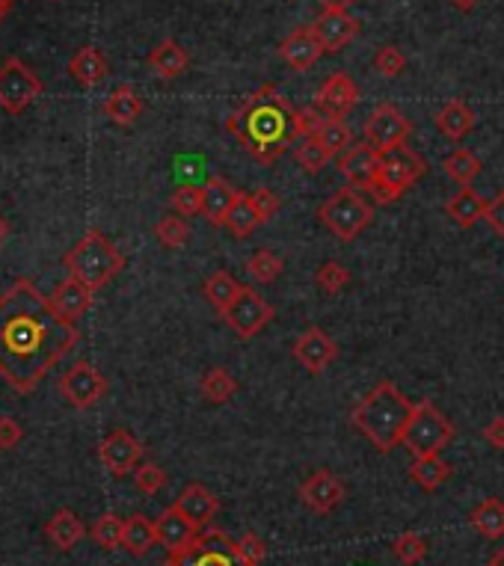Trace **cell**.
<instances>
[{
	"instance_id": "17",
	"label": "cell",
	"mask_w": 504,
	"mask_h": 566,
	"mask_svg": "<svg viewBox=\"0 0 504 566\" xmlns=\"http://www.w3.org/2000/svg\"><path fill=\"white\" fill-rule=\"evenodd\" d=\"M279 54H282V60H285L294 72H309L327 51H324V45H321V39L315 36L312 27H300V30H294V33L279 45Z\"/></svg>"
},
{
	"instance_id": "29",
	"label": "cell",
	"mask_w": 504,
	"mask_h": 566,
	"mask_svg": "<svg viewBox=\"0 0 504 566\" xmlns=\"http://www.w3.org/2000/svg\"><path fill=\"white\" fill-rule=\"evenodd\" d=\"M436 128L442 131V137H448V140L457 143V140H463L475 128V113L463 101H448L436 113Z\"/></svg>"
},
{
	"instance_id": "30",
	"label": "cell",
	"mask_w": 504,
	"mask_h": 566,
	"mask_svg": "<svg viewBox=\"0 0 504 566\" xmlns=\"http://www.w3.org/2000/svg\"><path fill=\"white\" fill-rule=\"evenodd\" d=\"M241 291H244V285H238V279H235L232 273H226V270H217V273H211V276L205 279V300H208L220 315L241 297Z\"/></svg>"
},
{
	"instance_id": "27",
	"label": "cell",
	"mask_w": 504,
	"mask_h": 566,
	"mask_svg": "<svg viewBox=\"0 0 504 566\" xmlns=\"http://www.w3.org/2000/svg\"><path fill=\"white\" fill-rule=\"evenodd\" d=\"M69 75L84 89H92L107 78V60L95 45H86L81 51H75V57L69 60Z\"/></svg>"
},
{
	"instance_id": "3",
	"label": "cell",
	"mask_w": 504,
	"mask_h": 566,
	"mask_svg": "<svg viewBox=\"0 0 504 566\" xmlns=\"http://www.w3.org/2000/svg\"><path fill=\"white\" fill-rule=\"evenodd\" d=\"M416 404L389 380L377 383L359 404L353 409L350 421L353 427L383 454L395 451L398 445H404V433L407 424L413 418Z\"/></svg>"
},
{
	"instance_id": "14",
	"label": "cell",
	"mask_w": 504,
	"mask_h": 566,
	"mask_svg": "<svg viewBox=\"0 0 504 566\" xmlns=\"http://www.w3.org/2000/svg\"><path fill=\"white\" fill-rule=\"evenodd\" d=\"M336 356V341H333L324 329H318V326L306 329V332L294 341V359H297L309 374H324V371L333 365Z\"/></svg>"
},
{
	"instance_id": "45",
	"label": "cell",
	"mask_w": 504,
	"mask_h": 566,
	"mask_svg": "<svg viewBox=\"0 0 504 566\" xmlns=\"http://www.w3.org/2000/svg\"><path fill=\"white\" fill-rule=\"evenodd\" d=\"M374 69H377L383 78H398V75L407 69V57L401 54V48L383 45V48L374 54Z\"/></svg>"
},
{
	"instance_id": "39",
	"label": "cell",
	"mask_w": 504,
	"mask_h": 566,
	"mask_svg": "<svg viewBox=\"0 0 504 566\" xmlns=\"http://www.w3.org/2000/svg\"><path fill=\"white\" fill-rule=\"evenodd\" d=\"M392 555L404 566H416L427 555V543H424V537L416 534V531H404V534H398L392 540Z\"/></svg>"
},
{
	"instance_id": "46",
	"label": "cell",
	"mask_w": 504,
	"mask_h": 566,
	"mask_svg": "<svg viewBox=\"0 0 504 566\" xmlns=\"http://www.w3.org/2000/svg\"><path fill=\"white\" fill-rule=\"evenodd\" d=\"M250 199H252V205H255V211H258V217H261V223L273 220V214L279 211V196H276L270 187H258Z\"/></svg>"
},
{
	"instance_id": "5",
	"label": "cell",
	"mask_w": 504,
	"mask_h": 566,
	"mask_svg": "<svg viewBox=\"0 0 504 566\" xmlns=\"http://www.w3.org/2000/svg\"><path fill=\"white\" fill-rule=\"evenodd\" d=\"M318 217H321V223L336 235L338 241L350 243L356 241V238L371 226L374 208L356 193V187H344V190L333 193V196L321 205Z\"/></svg>"
},
{
	"instance_id": "6",
	"label": "cell",
	"mask_w": 504,
	"mask_h": 566,
	"mask_svg": "<svg viewBox=\"0 0 504 566\" xmlns=\"http://www.w3.org/2000/svg\"><path fill=\"white\" fill-rule=\"evenodd\" d=\"M454 439V427L451 421L430 404V401H421L413 409V418L407 424V433H404V445L407 451L419 460V457H436L448 442Z\"/></svg>"
},
{
	"instance_id": "42",
	"label": "cell",
	"mask_w": 504,
	"mask_h": 566,
	"mask_svg": "<svg viewBox=\"0 0 504 566\" xmlns=\"http://www.w3.org/2000/svg\"><path fill=\"white\" fill-rule=\"evenodd\" d=\"M315 282L321 285L324 294H338V291H344L350 285V270L344 264H338V261H327V264L318 267Z\"/></svg>"
},
{
	"instance_id": "48",
	"label": "cell",
	"mask_w": 504,
	"mask_h": 566,
	"mask_svg": "<svg viewBox=\"0 0 504 566\" xmlns=\"http://www.w3.org/2000/svg\"><path fill=\"white\" fill-rule=\"evenodd\" d=\"M484 220L490 223V229H493L496 235H502L504 238V190L499 193V196H496V199H490V202H487Z\"/></svg>"
},
{
	"instance_id": "49",
	"label": "cell",
	"mask_w": 504,
	"mask_h": 566,
	"mask_svg": "<svg viewBox=\"0 0 504 566\" xmlns=\"http://www.w3.org/2000/svg\"><path fill=\"white\" fill-rule=\"evenodd\" d=\"M484 439L490 442V448H496V451H504V418L502 415H496L487 427H484Z\"/></svg>"
},
{
	"instance_id": "26",
	"label": "cell",
	"mask_w": 504,
	"mask_h": 566,
	"mask_svg": "<svg viewBox=\"0 0 504 566\" xmlns=\"http://www.w3.org/2000/svg\"><path fill=\"white\" fill-rule=\"evenodd\" d=\"M190 66V57L187 51L175 42V39H164L152 54H149V69L164 78V81H172V78H181Z\"/></svg>"
},
{
	"instance_id": "28",
	"label": "cell",
	"mask_w": 504,
	"mask_h": 566,
	"mask_svg": "<svg viewBox=\"0 0 504 566\" xmlns=\"http://www.w3.org/2000/svg\"><path fill=\"white\" fill-rule=\"evenodd\" d=\"M445 211H448V217H451V220H454L457 226L469 229V226H475L478 220H484L487 202H484V196H481L478 190H472V187H463L460 193H454V196L448 199Z\"/></svg>"
},
{
	"instance_id": "40",
	"label": "cell",
	"mask_w": 504,
	"mask_h": 566,
	"mask_svg": "<svg viewBox=\"0 0 504 566\" xmlns=\"http://www.w3.org/2000/svg\"><path fill=\"white\" fill-rule=\"evenodd\" d=\"M155 238L164 243L167 249H181L187 238H190V226L184 217L178 214H167L158 226H155Z\"/></svg>"
},
{
	"instance_id": "54",
	"label": "cell",
	"mask_w": 504,
	"mask_h": 566,
	"mask_svg": "<svg viewBox=\"0 0 504 566\" xmlns=\"http://www.w3.org/2000/svg\"><path fill=\"white\" fill-rule=\"evenodd\" d=\"M490 566H504V546L493 555V558H490Z\"/></svg>"
},
{
	"instance_id": "34",
	"label": "cell",
	"mask_w": 504,
	"mask_h": 566,
	"mask_svg": "<svg viewBox=\"0 0 504 566\" xmlns=\"http://www.w3.org/2000/svg\"><path fill=\"white\" fill-rule=\"evenodd\" d=\"M235 392H238V383H235V377L226 368H211L202 377V395L211 404H226V401L235 398Z\"/></svg>"
},
{
	"instance_id": "24",
	"label": "cell",
	"mask_w": 504,
	"mask_h": 566,
	"mask_svg": "<svg viewBox=\"0 0 504 566\" xmlns=\"http://www.w3.org/2000/svg\"><path fill=\"white\" fill-rule=\"evenodd\" d=\"M45 537L51 540L54 549L72 552V549L81 543V537H84V522H81L69 507H63V510H57V513L45 522Z\"/></svg>"
},
{
	"instance_id": "15",
	"label": "cell",
	"mask_w": 504,
	"mask_h": 566,
	"mask_svg": "<svg viewBox=\"0 0 504 566\" xmlns=\"http://www.w3.org/2000/svg\"><path fill=\"white\" fill-rule=\"evenodd\" d=\"M315 36L321 39L327 54H338L344 45H350L359 33V21L353 15H347V9H324L315 24H312Z\"/></svg>"
},
{
	"instance_id": "35",
	"label": "cell",
	"mask_w": 504,
	"mask_h": 566,
	"mask_svg": "<svg viewBox=\"0 0 504 566\" xmlns=\"http://www.w3.org/2000/svg\"><path fill=\"white\" fill-rule=\"evenodd\" d=\"M442 166H445V175H448L451 181L463 184V187H469V184L478 178V172H481V161H478L469 149H457V152H451Z\"/></svg>"
},
{
	"instance_id": "18",
	"label": "cell",
	"mask_w": 504,
	"mask_h": 566,
	"mask_svg": "<svg viewBox=\"0 0 504 566\" xmlns=\"http://www.w3.org/2000/svg\"><path fill=\"white\" fill-rule=\"evenodd\" d=\"M158 543L167 549V552H184L190 546H196V537H199V528L172 504L167 507L161 516H158Z\"/></svg>"
},
{
	"instance_id": "25",
	"label": "cell",
	"mask_w": 504,
	"mask_h": 566,
	"mask_svg": "<svg viewBox=\"0 0 504 566\" xmlns=\"http://www.w3.org/2000/svg\"><path fill=\"white\" fill-rule=\"evenodd\" d=\"M140 113H143V101H140V95L134 92V86H128V83L116 86V89L107 95V101H104V116H107L110 122L122 125V128L134 125V122L140 119Z\"/></svg>"
},
{
	"instance_id": "9",
	"label": "cell",
	"mask_w": 504,
	"mask_h": 566,
	"mask_svg": "<svg viewBox=\"0 0 504 566\" xmlns=\"http://www.w3.org/2000/svg\"><path fill=\"white\" fill-rule=\"evenodd\" d=\"M410 119L395 107V104H377L371 110V116L365 119V143L380 152L389 155L395 149H404L407 137H410Z\"/></svg>"
},
{
	"instance_id": "36",
	"label": "cell",
	"mask_w": 504,
	"mask_h": 566,
	"mask_svg": "<svg viewBox=\"0 0 504 566\" xmlns=\"http://www.w3.org/2000/svg\"><path fill=\"white\" fill-rule=\"evenodd\" d=\"M258 223H261V217H258V211H255L250 196H238V202L232 205L229 220H226L229 232H232L235 238H247V235H252V232L258 229Z\"/></svg>"
},
{
	"instance_id": "41",
	"label": "cell",
	"mask_w": 504,
	"mask_h": 566,
	"mask_svg": "<svg viewBox=\"0 0 504 566\" xmlns=\"http://www.w3.org/2000/svg\"><path fill=\"white\" fill-rule=\"evenodd\" d=\"M333 155L315 140V137H306L300 146H297V163L309 172V175H318L324 166H327V161H330Z\"/></svg>"
},
{
	"instance_id": "8",
	"label": "cell",
	"mask_w": 504,
	"mask_h": 566,
	"mask_svg": "<svg viewBox=\"0 0 504 566\" xmlns=\"http://www.w3.org/2000/svg\"><path fill=\"white\" fill-rule=\"evenodd\" d=\"M42 92L45 83L39 81V75H33L27 63H21L18 57H6L0 63V107L6 113H24Z\"/></svg>"
},
{
	"instance_id": "20",
	"label": "cell",
	"mask_w": 504,
	"mask_h": 566,
	"mask_svg": "<svg viewBox=\"0 0 504 566\" xmlns=\"http://www.w3.org/2000/svg\"><path fill=\"white\" fill-rule=\"evenodd\" d=\"M238 190L226 181V178H208V184L202 187V217L211 226H226L232 205L238 202Z\"/></svg>"
},
{
	"instance_id": "4",
	"label": "cell",
	"mask_w": 504,
	"mask_h": 566,
	"mask_svg": "<svg viewBox=\"0 0 504 566\" xmlns=\"http://www.w3.org/2000/svg\"><path fill=\"white\" fill-rule=\"evenodd\" d=\"M66 267L75 279H81L89 291H101L116 279L125 267V255L107 241L98 229H89L81 241L66 252Z\"/></svg>"
},
{
	"instance_id": "7",
	"label": "cell",
	"mask_w": 504,
	"mask_h": 566,
	"mask_svg": "<svg viewBox=\"0 0 504 566\" xmlns=\"http://www.w3.org/2000/svg\"><path fill=\"white\" fill-rule=\"evenodd\" d=\"M424 175V161L410 149H395L380 158L377 181L371 184V196L383 205L401 199L416 181Z\"/></svg>"
},
{
	"instance_id": "19",
	"label": "cell",
	"mask_w": 504,
	"mask_h": 566,
	"mask_svg": "<svg viewBox=\"0 0 504 566\" xmlns=\"http://www.w3.org/2000/svg\"><path fill=\"white\" fill-rule=\"evenodd\" d=\"M175 507H178L196 528H208V525L217 519V513H220V498H217L208 486L190 484L184 486V492L178 495Z\"/></svg>"
},
{
	"instance_id": "37",
	"label": "cell",
	"mask_w": 504,
	"mask_h": 566,
	"mask_svg": "<svg viewBox=\"0 0 504 566\" xmlns=\"http://www.w3.org/2000/svg\"><path fill=\"white\" fill-rule=\"evenodd\" d=\"M122 528H125V519H119L116 513H101L92 525V540L104 552H113L122 546Z\"/></svg>"
},
{
	"instance_id": "1",
	"label": "cell",
	"mask_w": 504,
	"mask_h": 566,
	"mask_svg": "<svg viewBox=\"0 0 504 566\" xmlns=\"http://www.w3.org/2000/svg\"><path fill=\"white\" fill-rule=\"evenodd\" d=\"M78 341V326L60 318L33 282L15 279L0 294V377L18 395H30Z\"/></svg>"
},
{
	"instance_id": "44",
	"label": "cell",
	"mask_w": 504,
	"mask_h": 566,
	"mask_svg": "<svg viewBox=\"0 0 504 566\" xmlns=\"http://www.w3.org/2000/svg\"><path fill=\"white\" fill-rule=\"evenodd\" d=\"M134 484H137L140 492H146V495H158L167 486V472L158 463H140L134 469Z\"/></svg>"
},
{
	"instance_id": "22",
	"label": "cell",
	"mask_w": 504,
	"mask_h": 566,
	"mask_svg": "<svg viewBox=\"0 0 504 566\" xmlns=\"http://www.w3.org/2000/svg\"><path fill=\"white\" fill-rule=\"evenodd\" d=\"M359 89L347 75H330L318 89V107L327 110V116H344L356 107Z\"/></svg>"
},
{
	"instance_id": "23",
	"label": "cell",
	"mask_w": 504,
	"mask_h": 566,
	"mask_svg": "<svg viewBox=\"0 0 504 566\" xmlns=\"http://www.w3.org/2000/svg\"><path fill=\"white\" fill-rule=\"evenodd\" d=\"M155 546H158V525L143 513L128 516L122 528V549L134 558H146Z\"/></svg>"
},
{
	"instance_id": "31",
	"label": "cell",
	"mask_w": 504,
	"mask_h": 566,
	"mask_svg": "<svg viewBox=\"0 0 504 566\" xmlns=\"http://www.w3.org/2000/svg\"><path fill=\"white\" fill-rule=\"evenodd\" d=\"M472 528L484 534L487 540H499L504 534V501L502 498H487L472 510Z\"/></svg>"
},
{
	"instance_id": "16",
	"label": "cell",
	"mask_w": 504,
	"mask_h": 566,
	"mask_svg": "<svg viewBox=\"0 0 504 566\" xmlns=\"http://www.w3.org/2000/svg\"><path fill=\"white\" fill-rule=\"evenodd\" d=\"M380 152H374L368 143H362V146H350L344 155H341V161H338V169H341V175L350 181V187H356V190H371V184L377 181V172H380Z\"/></svg>"
},
{
	"instance_id": "50",
	"label": "cell",
	"mask_w": 504,
	"mask_h": 566,
	"mask_svg": "<svg viewBox=\"0 0 504 566\" xmlns=\"http://www.w3.org/2000/svg\"><path fill=\"white\" fill-rule=\"evenodd\" d=\"M164 566H199V546H190L184 552H169Z\"/></svg>"
},
{
	"instance_id": "10",
	"label": "cell",
	"mask_w": 504,
	"mask_h": 566,
	"mask_svg": "<svg viewBox=\"0 0 504 566\" xmlns=\"http://www.w3.org/2000/svg\"><path fill=\"white\" fill-rule=\"evenodd\" d=\"M60 392H63V398L75 406V409H89V406H95L104 398L107 380L101 377V371H98L95 365H89L86 359H81V362H75V365L63 374Z\"/></svg>"
},
{
	"instance_id": "43",
	"label": "cell",
	"mask_w": 504,
	"mask_h": 566,
	"mask_svg": "<svg viewBox=\"0 0 504 566\" xmlns=\"http://www.w3.org/2000/svg\"><path fill=\"white\" fill-rule=\"evenodd\" d=\"M172 208H175V214H181V217H196V214H202V187H196V184H181V187L172 193Z\"/></svg>"
},
{
	"instance_id": "11",
	"label": "cell",
	"mask_w": 504,
	"mask_h": 566,
	"mask_svg": "<svg viewBox=\"0 0 504 566\" xmlns=\"http://www.w3.org/2000/svg\"><path fill=\"white\" fill-rule=\"evenodd\" d=\"M223 318L235 329L238 338H255L264 326L273 321V306L264 297H258L252 288H244L241 297L223 312Z\"/></svg>"
},
{
	"instance_id": "32",
	"label": "cell",
	"mask_w": 504,
	"mask_h": 566,
	"mask_svg": "<svg viewBox=\"0 0 504 566\" xmlns=\"http://www.w3.org/2000/svg\"><path fill=\"white\" fill-rule=\"evenodd\" d=\"M312 137H315L330 155H344V152L350 149V143H353V134H350L347 122H344L341 116H324Z\"/></svg>"
},
{
	"instance_id": "53",
	"label": "cell",
	"mask_w": 504,
	"mask_h": 566,
	"mask_svg": "<svg viewBox=\"0 0 504 566\" xmlns=\"http://www.w3.org/2000/svg\"><path fill=\"white\" fill-rule=\"evenodd\" d=\"M12 3H15V0H0V21H3L6 15H9V9H12Z\"/></svg>"
},
{
	"instance_id": "47",
	"label": "cell",
	"mask_w": 504,
	"mask_h": 566,
	"mask_svg": "<svg viewBox=\"0 0 504 566\" xmlns=\"http://www.w3.org/2000/svg\"><path fill=\"white\" fill-rule=\"evenodd\" d=\"M21 439H24V430H21V424H18L15 418L3 415V418H0V451H9V448H15V445H18Z\"/></svg>"
},
{
	"instance_id": "33",
	"label": "cell",
	"mask_w": 504,
	"mask_h": 566,
	"mask_svg": "<svg viewBox=\"0 0 504 566\" xmlns=\"http://www.w3.org/2000/svg\"><path fill=\"white\" fill-rule=\"evenodd\" d=\"M410 478L424 489V492H433L451 478V466L436 454V457H419L413 466H410Z\"/></svg>"
},
{
	"instance_id": "12",
	"label": "cell",
	"mask_w": 504,
	"mask_h": 566,
	"mask_svg": "<svg viewBox=\"0 0 504 566\" xmlns=\"http://www.w3.org/2000/svg\"><path fill=\"white\" fill-rule=\"evenodd\" d=\"M98 457L104 463V469L116 478H125V475H134V469L140 466L143 460V445L128 433V430H113L104 436L101 448H98Z\"/></svg>"
},
{
	"instance_id": "52",
	"label": "cell",
	"mask_w": 504,
	"mask_h": 566,
	"mask_svg": "<svg viewBox=\"0 0 504 566\" xmlns=\"http://www.w3.org/2000/svg\"><path fill=\"white\" fill-rule=\"evenodd\" d=\"M457 9H463V12H469V9H475L478 6V0H451Z\"/></svg>"
},
{
	"instance_id": "13",
	"label": "cell",
	"mask_w": 504,
	"mask_h": 566,
	"mask_svg": "<svg viewBox=\"0 0 504 566\" xmlns=\"http://www.w3.org/2000/svg\"><path fill=\"white\" fill-rule=\"evenodd\" d=\"M300 498L303 504L318 513V516H330L338 504L344 501V484L338 481L330 469H315L303 486H300Z\"/></svg>"
},
{
	"instance_id": "38",
	"label": "cell",
	"mask_w": 504,
	"mask_h": 566,
	"mask_svg": "<svg viewBox=\"0 0 504 566\" xmlns=\"http://www.w3.org/2000/svg\"><path fill=\"white\" fill-rule=\"evenodd\" d=\"M247 273H250V279H255V282L270 285L282 273V258L276 252H270V249H258L250 261H247Z\"/></svg>"
},
{
	"instance_id": "55",
	"label": "cell",
	"mask_w": 504,
	"mask_h": 566,
	"mask_svg": "<svg viewBox=\"0 0 504 566\" xmlns=\"http://www.w3.org/2000/svg\"><path fill=\"white\" fill-rule=\"evenodd\" d=\"M6 235H9V226H6V220L0 217V243L6 241Z\"/></svg>"
},
{
	"instance_id": "21",
	"label": "cell",
	"mask_w": 504,
	"mask_h": 566,
	"mask_svg": "<svg viewBox=\"0 0 504 566\" xmlns=\"http://www.w3.org/2000/svg\"><path fill=\"white\" fill-rule=\"evenodd\" d=\"M92 294H95V291H89L81 279L69 276V279H63V282L57 285V291L51 294V306L57 309L60 318H66V321L75 324L78 318H84L86 309L92 306Z\"/></svg>"
},
{
	"instance_id": "2",
	"label": "cell",
	"mask_w": 504,
	"mask_h": 566,
	"mask_svg": "<svg viewBox=\"0 0 504 566\" xmlns=\"http://www.w3.org/2000/svg\"><path fill=\"white\" fill-rule=\"evenodd\" d=\"M229 128L238 134L244 149L264 163L276 161L297 137H303L297 125V110H291L273 86L258 89L229 122Z\"/></svg>"
},
{
	"instance_id": "51",
	"label": "cell",
	"mask_w": 504,
	"mask_h": 566,
	"mask_svg": "<svg viewBox=\"0 0 504 566\" xmlns=\"http://www.w3.org/2000/svg\"><path fill=\"white\" fill-rule=\"evenodd\" d=\"M324 9H347V6H353L356 0H318Z\"/></svg>"
}]
</instances>
